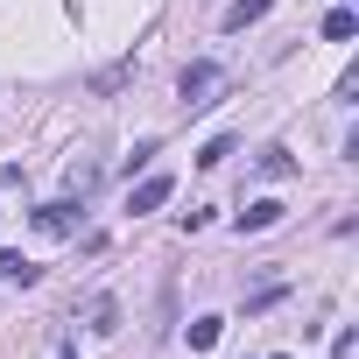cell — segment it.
Returning a JSON list of instances; mask_svg holds the SVG:
<instances>
[{"mask_svg":"<svg viewBox=\"0 0 359 359\" xmlns=\"http://www.w3.org/2000/svg\"><path fill=\"white\" fill-rule=\"evenodd\" d=\"M176 92H184V106H191V113L219 106V92H226V64H191V71H184V85H176Z\"/></svg>","mask_w":359,"mask_h":359,"instance_id":"6da1fadb","label":"cell"},{"mask_svg":"<svg viewBox=\"0 0 359 359\" xmlns=\"http://www.w3.org/2000/svg\"><path fill=\"white\" fill-rule=\"evenodd\" d=\"M36 233H50V240L78 233V205H71V198H57V205H36Z\"/></svg>","mask_w":359,"mask_h":359,"instance_id":"7a4b0ae2","label":"cell"},{"mask_svg":"<svg viewBox=\"0 0 359 359\" xmlns=\"http://www.w3.org/2000/svg\"><path fill=\"white\" fill-rule=\"evenodd\" d=\"M169 191H176L169 176H148V184H134V191H127V212L141 219V212H155V205H169Z\"/></svg>","mask_w":359,"mask_h":359,"instance_id":"3957f363","label":"cell"},{"mask_svg":"<svg viewBox=\"0 0 359 359\" xmlns=\"http://www.w3.org/2000/svg\"><path fill=\"white\" fill-rule=\"evenodd\" d=\"M275 219H282V205H275V198H254V205L240 212V233H268Z\"/></svg>","mask_w":359,"mask_h":359,"instance_id":"277c9868","label":"cell"},{"mask_svg":"<svg viewBox=\"0 0 359 359\" xmlns=\"http://www.w3.org/2000/svg\"><path fill=\"white\" fill-rule=\"evenodd\" d=\"M324 36H331V43H352V36H359V15H352V8H331V15H324Z\"/></svg>","mask_w":359,"mask_h":359,"instance_id":"5b68a950","label":"cell"},{"mask_svg":"<svg viewBox=\"0 0 359 359\" xmlns=\"http://www.w3.org/2000/svg\"><path fill=\"white\" fill-rule=\"evenodd\" d=\"M85 317H92V331H99V338H113V331H120V303H113V296H99Z\"/></svg>","mask_w":359,"mask_h":359,"instance_id":"8992f818","label":"cell"},{"mask_svg":"<svg viewBox=\"0 0 359 359\" xmlns=\"http://www.w3.org/2000/svg\"><path fill=\"white\" fill-rule=\"evenodd\" d=\"M268 15V0H233V8H226V29H254Z\"/></svg>","mask_w":359,"mask_h":359,"instance_id":"52a82bcc","label":"cell"},{"mask_svg":"<svg viewBox=\"0 0 359 359\" xmlns=\"http://www.w3.org/2000/svg\"><path fill=\"white\" fill-rule=\"evenodd\" d=\"M261 176H268V184H282V176H296V155H289V148H268V155H261Z\"/></svg>","mask_w":359,"mask_h":359,"instance_id":"ba28073f","label":"cell"},{"mask_svg":"<svg viewBox=\"0 0 359 359\" xmlns=\"http://www.w3.org/2000/svg\"><path fill=\"white\" fill-rule=\"evenodd\" d=\"M0 282H22V289H29V282H36V261H22V254H0Z\"/></svg>","mask_w":359,"mask_h":359,"instance_id":"9c48e42d","label":"cell"},{"mask_svg":"<svg viewBox=\"0 0 359 359\" xmlns=\"http://www.w3.org/2000/svg\"><path fill=\"white\" fill-rule=\"evenodd\" d=\"M212 345H219V317H198L191 324V352H212Z\"/></svg>","mask_w":359,"mask_h":359,"instance_id":"30bf717a","label":"cell"},{"mask_svg":"<svg viewBox=\"0 0 359 359\" xmlns=\"http://www.w3.org/2000/svg\"><path fill=\"white\" fill-rule=\"evenodd\" d=\"M99 184V162H71V198H85Z\"/></svg>","mask_w":359,"mask_h":359,"instance_id":"8fae6325","label":"cell"},{"mask_svg":"<svg viewBox=\"0 0 359 359\" xmlns=\"http://www.w3.org/2000/svg\"><path fill=\"white\" fill-rule=\"evenodd\" d=\"M127 78H134V64H113V71H99V78H92V92H120Z\"/></svg>","mask_w":359,"mask_h":359,"instance_id":"7c38bea8","label":"cell"},{"mask_svg":"<svg viewBox=\"0 0 359 359\" xmlns=\"http://www.w3.org/2000/svg\"><path fill=\"white\" fill-rule=\"evenodd\" d=\"M226 155H233V134H219V141H205V148H198V162H205V169H219Z\"/></svg>","mask_w":359,"mask_h":359,"instance_id":"4fadbf2b","label":"cell"},{"mask_svg":"<svg viewBox=\"0 0 359 359\" xmlns=\"http://www.w3.org/2000/svg\"><path fill=\"white\" fill-rule=\"evenodd\" d=\"M275 303H282V282H268V289H254V296H247V317H261V310H275Z\"/></svg>","mask_w":359,"mask_h":359,"instance_id":"5bb4252c","label":"cell"},{"mask_svg":"<svg viewBox=\"0 0 359 359\" xmlns=\"http://www.w3.org/2000/svg\"><path fill=\"white\" fill-rule=\"evenodd\" d=\"M331 359H352V331H338V345H331Z\"/></svg>","mask_w":359,"mask_h":359,"instance_id":"9a60e30c","label":"cell"},{"mask_svg":"<svg viewBox=\"0 0 359 359\" xmlns=\"http://www.w3.org/2000/svg\"><path fill=\"white\" fill-rule=\"evenodd\" d=\"M57 359H78V352H57Z\"/></svg>","mask_w":359,"mask_h":359,"instance_id":"2e32d148","label":"cell"},{"mask_svg":"<svg viewBox=\"0 0 359 359\" xmlns=\"http://www.w3.org/2000/svg\"><path fill=\"white\" fill-rule=\"evenodd\" d=\"M275 359H289V352H275Z\"/></svg>","mask_w":359,"mask_h":359,"instance_id":"e0dca14e","label":"cell"}]
</instances>
